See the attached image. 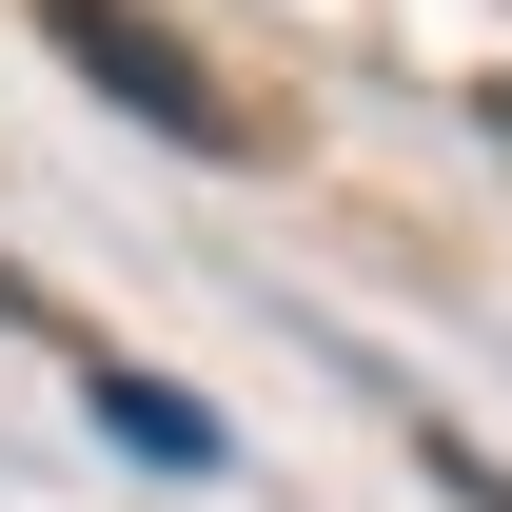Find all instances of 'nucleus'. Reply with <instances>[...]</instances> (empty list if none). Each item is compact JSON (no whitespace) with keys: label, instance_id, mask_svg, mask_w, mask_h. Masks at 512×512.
Instances as JSON below:
<instances>
[{"label":"nucleus","instance_id":"nucleus-1","mask_svg":"<svg viewBox=\"0 0 512 512\" xmlns=\"http://www.w3.org/2000/svg\"><path fill=\"white\" fill-rule=\"evenodd\" d=\"M60 40H79V79H99V99H138L158 138H217V79H197L158 20H119V0H60Z\"/></svg>","mask_w":512,"mask_h":512},{"label":"nucleus","instance_id":"nucleus-2","mask_svg":"<svg viewBox=\"0 0 512 512\" xmlns=\"http://www.w3.org/2000/svg\"><path fill=\"white\" fill-rule=\"evenodd\" d=\"M79 394H99V434H119V453H158V473H217V414H197V394H158V375H119V355H99V375H79Z\"/></svg>","mask_w":512,"mask_h":512},{"label":"nucleus","instance_id":"nucleus-3","mask_svg":"<svg viewBox=\"0 0 512 512\" xmlns=\"http://www.w3.org/2000/svg\"><path fill=\"white\" fill-rule=\"evenodd\" d=\"M453 493H473V512H512V493H493V473H473V453H453Z\"/></svg>","mask_w":512,"mask_h":512}]
</instances>
